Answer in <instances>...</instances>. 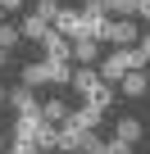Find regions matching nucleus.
Listing matches in <instances>:
<instances>
[{
	"label": "nucleus",
	"mask_w": 150,
	"mask_h": 154,
	"mask_svg": "<svg viewBox=\"0 0 150 154\" xmlns=\"http://www.w3.org/2000/svg\"><path fill=\"white\" fill-rule=\"evenodd\" d=\"M0 9H5V14L9 9H23V0H0Z\"/></svg>",
	"instance_id": "b1692460"
},
{
	"label": "nucleus",
	"mask_w": 150,
	"mask_h": 154,
	"mask_svg": "<svg viewBox=\"0 0 150 154\" xmlns=\"http://www.w3.org/2000/svg\"><path fill=\"white\" fill-rule=\"evenodd\" d=\"M100 118H105V109H96V104H78V109L68 113V122H73V127H87V131H96V127H100Z\"/></svg>",
	"instance_id": "1a4fd4ad"
},
{
	"label": "nucleus",
	"mask_w": 150,
	"mask_h": 154,
	"mask_svg": "<svg viewBox=\"0 0 150 154\" xmlns=\"http://www.w3.org/2000/svg\"><path fill=\"white\" fill-rule=\"evenodd\" d=\"M46 32H50V23H46L41 14H27V18H23V36H27V41H46Z\"/></svg>",
	"instance_id": "dca6fc26"
},
{
	"label": "nucleus",
	"mask_w": 150,
	"mask_h": 154,
	"mask_svg": "<svg viewBox=\"0 0 150 154\" xmlns=\"http://www.w3.org/2000/svg\"><path fill=\"white\" fill-rule=\"evenodd\" d=\"M32 145H37L41 154H50V149H59V127L41 118V127H37V136H32Z\"/></svg>",
	"instance_id": "ddd939ff"
},
{
	"label": "nucleus",
	"mask_w": 150,
	"mask_h": 154,
	"mask_svg": "<svg viewBox=\"0 0 150 154\" xmlns=\"http://www.w3.org/2000/svg\"><path fill=\"white\" fill-rule=\"evenodd\" d=\"M23 86H50V59H41V63H23Z\"/></svg>",
	"instance_id": "9b49d317"
},
{
	"label": "nucleus",
	"mask_w": 150,
	"mask_h": 154,
	"mask_svg": "<svg viewBox=\"0 0 150 154\" xmlns=\"http://www.w3.org/2000/svg\"><path fill=\"white\" fill-rule=\"evenodd\" d=\"M0 104H9V91H5V86H0Z\"/></svg>",
	"instance_id": "a878e982"
},
{
	"label": "nucleus",
	"mask_w": 150,
	"mask_h": 154,
	"mask_svg": "<svg viewBox=\"0 0 150 154\" xmlns=\"http://www.w3.org/2000/svg\"><path fill=\"white\" fill-rule=\"evenodd\" d=\"M32 14H41L46 23H55V14H59V0H37V9Z\"/></svg>",
	"instance_id": "6ab92c4d"
},
{
	"label": "nucleus",
	"mask_w": 150,
	"mask_h": 154,
	"mask_svg": "<svg viewBox=\"0 0 150 154\" xmlns=\"http://www.w3.org/2000/svg\"><path fill=\"white\" fill-rule=\"evenodd\" d=\"M87 104H96V109H109V104H114V82H105V77H100V82L87 91Z\"/></svg>",
	"instance_id": "2eb2a0df"
},
{
	"label": "nucleus",
	"mask_w": 150,
	"mask_h": 154,
	"mask_svg": "<svg viewBox=\"0 0 150 154\" xmlns=\"http://www.w3.org/2000/svg\"><path fill=\"white\" fill-rule=\"evenodd\" d=\"M136 18H145V23H150V0H136Z\"/></svg>",
	"instance_id": "5701e85b"
},
{
	"label": "nucleus",
	"mask_w": 150,
	"mask_h": 154,
	"mask_svg": "<svg viewBox=\"0 0 150 154\" xmlns=\"http://www.w3.org/2000/svg\"><path fill=\"white\" fill-rule=\"evenodd\" d=\"M136 50H141V54H145V59H150V27H145V32H141V41H136Z\"/></svg>",
	"instance_id": "4be33fe9"
},
{
	"label": "nucleus",
	"mask_w": 150,
	"mask_h": 154,
	"mask_svg": "<svg viewBox=\"0 0 150 154\" xmlns=\"http://www.w3.org/2000/svg\"><path fill=\"white\" fill-rule=\"evenodd\" d=\"M114 136H118V140H127V145H136V140L145 136V127H141V118H132V113H127V118H118Z\"/></svg>",
	"instance_id": "4468645a"
},
{
	"label": "nucleus",
	"mask_w": 150,
	"mask_h": 154,
	"mask_svg": "<svg viewBox=\"0 0 150 154\" xmlns=\"http://www.w3.org/2000/svg\"><path fill=\"white\" fill-rule=\"evenodd\" d=\"M5 154H41V149H37V145H32V140H14V145H9V149H5Z\"/></svg>",
	"instance_id": "412c9836"
},
{
	"label": "nucleus",
	"mask_w": 150,
	"mask_h": 154,
	"mask_svg": "<svg viewBox=\"0 0 150 154\" xmlns=\"http://www.w3.org/2000/svg\"><path fill=\"white\" fill-rule=\"evenodd\" d=\"M9 104H14V113H41V100H37V91H32V86L9 91Z\"/></svg>",
	"instance_id": "9d476101"
},
{
	"label": "nucleus",
	"mask_w": 150,
	"mask_h": 154,
	"mask_svg": "<svg viewBox=\"0 0 150 154\" xmlns=\"http://www.w3.org/2000/svg\"><path fill=\"white\" fill-rule=\"evenodd\" d=\"M73 59L78 63H100V41L96 36H73Z\"/></svg>",
	"instance_id": "6e6552de"
},
{
	"label": "nucleus",
	"mask_w": 150,
	"mask_h": 154,
	"mask_svg": "<svg viewBox=\"0 0 150 154\" xmlns=\"http://www.w3.org/2000/svg\"><path fill=\"white\" fill-rule=\"evenodd\" d=\"M50 27H55V32H64L68 41H73V36H82V9H64V5H59V14H55V23H50Z\"/></svg>",
	"instance_id": "39448f33"
},
{
	"label": "nucleus",
	"mask_w": 150,
	"mask_h": 154,
	"mask_svg": "<svg viewBox=\"0 0 150 154\" xmlns=\"http://www.w3.org/2000/svg\"><path fill=\"white\" fill-rule=\"evenodd\" d=\"M145 86H150V68H132L123 82H118V91H123L127 100H141V95H145Z\"/></svg>",
	"instance_id": "423d86ee"
},
{
	"label": "nucleus",
	"mask_w": 150,
	"mask_h": 154,
	"mask_svg": "<svg viewBox=\"0 0 150 154\" xmlns=\"http://www.w3.org/2000/svg\"><path fill=\"white\" fill-rule=\"evenodd\" d=\"M68 113H73V104H68V100H41V118H46V122L64 127V122H68Z\"/></svg>",
	"instance_id": "f8f14e48"
},
{
	"label": "nucleus",
	"mask_w": 150,
	"mask_h": 154,
	"mask_svg": "<svg viewBox=\"0 0 150 154\" xmlns=\"http://www.w3.org/2000/svg\"><path fill=\"white\" fill-rule=\"evenodd\" d=\"M105 154H132V145L118 140V136H109V140H105Z\"/></svg>",
	"instance_id": "aec40b11"
},
{
	"label": "nucleus",
	"mask_w": 150,
	"mask_h": 154,
	"mask_svg": "<svg viewBox=\"0 0 150 154\" xmlns=\"http://www.w3.org/2000/svg\"><path fill=\"white\" fill-rule=\"evenodd\" d=\"M96 82H100V72H96V63H82V68H73V77H68V86L78 91L82 100H87V91H91Z\"/></svg>",
	"instance_id": "0eeeda50"
},
{
	"label": "nucleus",
	"mask_w": 150,
	"mask_h": 154,
	"mask_svg": "<svg viewBox=\"0 0 150 154\" xmlns=\"http://www.w3.org/2000/svg\"><path fill=\"white\" fill-rule=\"evenodd\" d=\"M109 18H136V0H109Z\"/></svg>",
	"instance_id": "f3484780"
},
{
	"label": "nucleus",
	"mask_w": 150,
	"mask_h": 154,
	"mask_svg": "<svg viewBox=\"0 0 150 154\" xmlns=\"http://www.w3.org/2000/svg\"><path fill=\"white\" fill-rule=\"evenodd\" d=\"M23 41V27H14V23H0V45H5V50H14Z\"/></svg>",
	"instance_id": "a211bd4d"
},
{
	"label": "nucleus",
	"mask_w": 150,
	"mask_h": 154,
	"mask_svg": "<svg viewBox=\"0 0 150 154\" xmlns=\"http://www.w3.org/2000/svg\"><path fill=\"white\" fill-rule=\"evenodd\" d=\"M0 149H5V136H0Z\"/></svg>",
	"instance_id": "cd10ccee"
},
{
	"label": "nucleus",
	"mask_w": 150,
	"mask_h": 154,
	"mask_svg": "<svg viewBox=\"0 0 150 154\" xmlns=\"http://www.w3.org/2000/svg\"><path fill=\"white\" fill-rule=\"evenodd\" d=\"M100 41H109V45H136L141 27H136V18H109L105 32H100Z\"/></svg>",
	"instance_id": "7ed1b4c3"
},
{
	"label": "nucleus",
	"mask_w": 150,
	"mask_h": 154,
	"mask_svg": "<svg viewBox=\"0 0 150 154\" xmlns=\"http://www.w3.org/2000/svg\"><path fill=\"white\" fill-rule=\"evenodd\" d=\"M41 45H46V59H59V63H68V59H73V41H68L64 32H55V27L46 32V41H41Z\"/></svg>",
	"instance_id": "20e7f679"
},
{
	"label": "nucleus",
	"mask_w": 150,
	"mask_h": 154,
	"mask_svg": "<svg viewBox=\"0 0 150 154\" xmlns=\"http://www.w3.org/2000/svg\"><path fill=\"white\" fill-rule=\"evenodd\" d=\"M96 145H100V136H96V131H87V127H73V122H64V127H59V149H64V154L96 149Z\"/></svg>",
	"instance_id": "f03ea898"
},
{
	"label": "nucleus",
	"mask_w": 150,
	"mask_h": 154,
	"mask_svg": "<svg viewBox=\"0 0 150 154\" xmlns=\"http://www.w3.org/2000/svg\"><path fill=\"white\" fill-rule=\"evenodd\" d=\"M5 59H9V50H5V45H0V68H5Z\"/></svg>",
	"instance_id": "393cba45"
},
{
	"label": "nucleus",
	"mask_w": 150,
	"mask_h": 154,
	"mask_svg": "<svg viewBox=\"0 0 150 154\" xmlns=\"http://www.w3.org/2000/svg\"><path fill=\"white\" fill-rule=\"evenodd\" d=\"M0 23H5V9H0Z\"/></svg>",
	"instance_id": "bb28decb"
},
{
	"label": "nucleus",
	"mask_w": 150,
	"mask_h": 154,
	"mask_svg": "<svg viewBox=\"0 0 150 154\" xmlns=\"http://www.w3.org/2000/svg\"><path fill=\"white\" fill-rule=\"evenodd\" d=\"M145 63H150V59H145L136 45H114V50H109V54L96 63V72L105 77V82H114V86H118V82H123L132 68H145Z\"/></svg>",
	"instance_id": "f257e3e1"
}]
</instances>
